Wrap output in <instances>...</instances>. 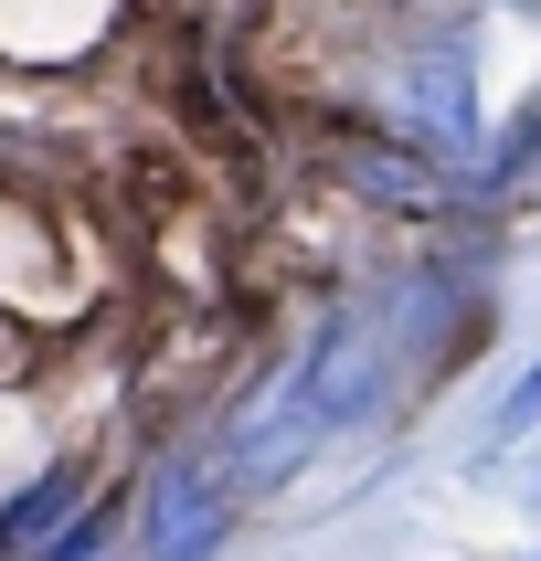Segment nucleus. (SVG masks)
<instances>
[{
	"instance_id": "f257e3e1",
	"label": "nucleus",
	"mask_w": 541,
	"mask_h": 561,
	"mask_svg": "<svg viewBox=\"0 0 541 561\" xmlns=\"http://www.w3.org/2000/svg\"><path fill=\"white\" fill-rule=\"evenodd\" d=\"M350 308H361V329L382 340V360L404 371V392H425V381H446V371H467V360H477L499 297L477 286L467 254L425 244V254H404V265L361 276V286H350Z\"/></svg>"
},
{
	"instance_id": "f03ea898",
	"label": "nucleus",
	"mask_w": 541,
	"mask_h": 561,
	"mask_svg": "<svg viewBox=\"0 0 541 561\" xmlns=\"http://www.w3.org/2000/svg\"><path fill=\"white\" fill-rule=\"evenodd\" d=\"M372 127H393V138H414L425 159H446V170H467L477 138H488V106H477V43L446 22H404L393 43L372 54Z\"/></svg>"
},
{
	"instance_id": "7ed1b4c3",
	"label": "nucleus",
	"mask_w": 541,
	"mask_h": 561,
	"mask_svg": "<svg viewBox=\"0 0 541 561\" xmlns=\"http://www.w3.org/2000/svg\"><path fill=\"white\" fill-rule=\"evenodd\" d=\"M245 530V508L223 488L213 424H170L149 435L138 477H127V561H223Z\"/></svg>"
},
{
	"instance_id": "20e7f679",
	"label": "nucleus",
	"mask_w": 541,
	"mask_h": 561,
	"mask_svg": "<svg viewBox=\"0 0 541 561\" xmlns=\"http://www.w3.org/2000/svg\"><path fill=\"white\" fill-rule=\"evenodd\" d=\"M95 308V265L75 233V202L54 191H0V318L22 340H54Z\"/></svg>"
},
{
	"instance_id": "39448f33",
	"label": "nucleus",
	"mask_w": 541,
	"mask_h": 561,
	"mask_svg": "<svg viewBox=\"0 0 541 561\" xmlns=\"http://www.w3.org/2000/svg\"><path fill=\"white\" fill-rule=\"evenodd\" d=\"M318 170H329L361 213H382V222H446V213H467L457 170L425 159L414 138H393V127H372V117H340V127H329V138H318Z\"/></svg>"
},
{
	"instance_id": "423d86ee",
	"label": "nucleus",
	"mask_w": 541,
	"mask_h": 561,
	"mask_svg": "<svg viewBox=\"0 0 541 561\" xmlns=\"http://www.w3.org/2000/svg\"><path fill=\"white\" fill-rule=\"evenodd\" d=\"M127 32V0H0V75H86Z\"/></svg>"
},
{
	"instance_id": "0eeeda50",
	"label": "nucleus",
	"mask_w": 541,
	"mask_h": 561,
	"mask_svg": "<svg viewBox=\"0 0 541 561\" xmlns=\"http://www.w3.org/2000/svg\"><path fill=\"white\" fill-rule=\"evenodd\" d=\"M95 488H106V456H95L86 435H75V445H54V456L22 477V488H0V561H32L43 540L64 530V519H75V508L95 499Z\"/></svg>"
},
{
	"instance_id": "6e6552de",
	"label": "nucleus",
	"mask_w": 541,
	"mask_h": 561,
	"mask_svg": "<svg viewBox=\"0 0 541 561\" xmlns=\"http://www.w3.org/2000/svg\"><path fill=\"white\" fill-rule=\"evenodd\" d=\"M531 181H541V85L520 95V106H509V127H499V138H477V159L457 170L467 213H509Z\"/></svg>"
},
{
	"instance_id": "1a4fd4ad",
	"label": "nucleus",
	"mask_w": 541,
	"mask_h": 561,
	"mask_svg": "<svg viewBox=\"0 0 541 561\" xmlns=\"http://www.w3.org/2000/svg\"><path fill=\"white\" fill-rule=\"evenodd\" d=\"M531 435H541V350L499 381V392H488V424H477V445H488V456H520Z\"/></svg>"
},
{
	"instance_id": "9d476101",
	"label": "nucleus",
	"mask_w": 541,
	"mask_h": 561,
	"mask_svg": "<svg viewBox=\"0 0 541 561\" xmlns=\"http://www.w3.org/2000/svg\"><path fill=\"white\" fill-rule=\"evenodd\" d=\"M509 488H520V508H531V519H541V435H531V467L509 477Z\"/></svg>"
},
{
	"instance_id": "9b49d317",
	"label": "nucleus",
	"mask_w": 541,
	"mask_h": 561,
	"mask_svg": "<svg viewBox=\"0 0 541 561\" xmlns=\"http://www.w3.org/2000/svg\"><path fill=\"white\" fill-rule=\"evenodd\" d=\"M509 11H541V0H509Z\"/></svg>"
},
{
	"instance_id": "f8f14e48",
	"label": "nucleus",
	"mask_w": 541,
	"mask_h": 561,
	"mask_svg": "<svg viewBox=\"0 0 541 561\" xmlns=\"http://www.w3.org/2000/svg\"><path fill=\"white\" fill-rule=\"evenodd\" d=\"M520 561H541V540H531V551H520Z\"/></svg>"
}]
</instances>
